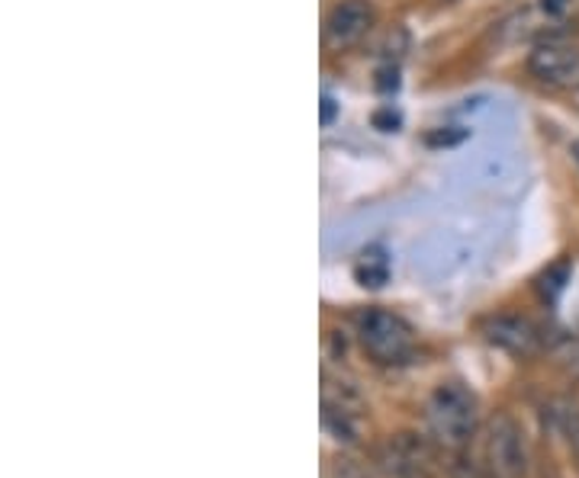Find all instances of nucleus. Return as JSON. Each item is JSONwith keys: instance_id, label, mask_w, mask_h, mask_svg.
<instances>
[{"instance_id": "1", "label": "nucleus", "mask_w": 579, "mask_h": 478, "mask_svg": "<svg viewBox=\"0 0 579 478\" xmlns=\"http://www.w3.org/2000/svg\"><path fill=\"white\" fill-rule=\"evenodd\" d=\"M425 421L431 437L444 449H463L473 441L480 421L476 395L463 382H441L425 405Z\"/></svg>"}, {"instance_id": "2", "label": "nucleus", "mask_w": 579, "mask_h": 478, "mask_svg": "<svg viewBox=\"0 0 579 478\" xmlns=\"http://www.w3.org/2000/svg\"><path fill=\"white\" fill-rule=\"evenodd\" d=\"M354 328H357V340L364 347V354L380 363V367H399L416 354V337L412 328L386 312V308H364L354 315Z\"/></svg>"}, {"instance_id": "3", "label": "nucleus", "mask_w": 579, "mask_h": 478, "mask_svg": "<svg viewBox=\"0 0 579 478\" xmlns=\"http://www.w3.org/2000/svg\"><path fill=\"white\" fill-rule=\"evenodd\" d=\"M486 469L493 478H528V446L522 427L508 417L496 414L486 427V443H483Z\"/></svg>"}, {"instance_id": "4", "label": "nucleus", "mask_w": 579, "mask_h": 478, "mask_svg": "<svg viewBox=\"0 0 579 478\" xmlns=\"http://www.w3.org/2000/svg\"><path fill=\"white\" fill-rule=\"evenodd\" d=\"M380 463L389 476L396 478H435V459L428 443L419 441L416 434H396L384 443Z\"/></svg>"}, {"instance_id": "5", "label": "nucleus", "mask_w": 579, "mask_h": 478, "mask_svg": "<svg viewBox=\"0 0 579 478\" xmlns=\"http://www.w3.org/2000/svg\"><path fill=\"white\" fill-rule=\"evenodd\" d=\"M483 334H486V340L493 347H500V350L512 354V357H535L540 350V332L528 318H518V315L490 318Z\"/></svg>"}, {"instance_id": "6", "label": "nucleus", "mask_w": 579, "mask_h": 478, "mask_svg": "<svg viewBox=\"0 0 579 478\" xmlns=\"http://www.w3.org/2000/svg\"><path fill=\"white\" fill-rule=\"evenodd\" d=\"M371 26H374V7L367 0H345L332 10L325 36H329V45L347 48L367 36Z\"/></svg>"}, {"instance_id": "7", "label": "nucleus", "mask_w": 579, "mask_h": 478, "mask_svg": "<svg viewBox=\"0 0 579 478\" xmlns=\"http://www.w3.org/2000/svg\"><path fill=\"white\" fill-rule=\"evenodd\" d=\"M532 74L550 87H577L579 84V52L564 45H540L528 58Z\"/></svg>"}, {"instance_id": "8", "label": "nucleus", "mask_w": 579, "mask_h": 478, "mask_svg": "<svg viewBox=\"0 0 579 478\" xmlns=\"http://www.w3.org/2000/svg\"><path fill=\"white\" fill-rule=\"evenodd\" d=\"M550 427L564 437L567 449L573 453V463H579V405L570 399H557L547 408Z\"/></svg>"}, {"instance_id": "9", "label": "nucleus", "mask_w": 579, "mask_h": 478, "mask_svg": "<svg viewBox=\"0 0 579 478\" xmlns=\"http://www.w3.org/2000/svg\"><path fill=\"white\" fill-rule=\"evenodd\" d=\"M354 280L367 290H380L389 280V258L384 248H367L354 263Z\"/></svg>"}, {"instance_id": "10", "label": "nucleus", "mask_w": 579, "mask_h": 478, "mask_svg": "<svg viewBox=\"0 0 579 478\" xmlns=\"http://www.w3.org/2000/svg\"><path fill=\"white\" fill-rule=\"evenodd\" d=\"M567 276H570V267L567 263H554L544 276H540V293H544V298H557V295L567 290Z\"/></svg>"}, {"instance_id": "11", "label": "nucleus", "mask_w": 579, "mask_h": 478, "mask_svg": "<svg viewBox=\"0 0 579 478\" xmlns=\"http://www.w3.org/2000/svg\"><path fill=\"white\" fill-rule=\"evenodd\" d=\"M463 139H467V132L451 126V129H438V132H428V139H425V142H428L431 148H454V145H461Z\"/></svg>"}, {"instance_id": "12", "label": "nucleus", "mask_w": 579, "mask_h": 478, "mask_svg": "<svg viewBox=\"0 0 579 478\" xmlns=\"http://www.w3.org/2000/svg\"><path fill=\"white\" fill-rule=\"evenodd\" d=\"M377 87H380L384 94L396 90V87H399V68H396V65H386V68H380V72H377Z\"/></svg>"}, {"instance_id": "13", "label": "nucleus", "mask_w": 579, "mask_h": 478, "mask_svg": "<svg viewBox=\"0 0 579 478\" xmlns=\"http://www.w3.org/2000/svg\"><path fill=\"white\" fill-rule=\"evenodd\" d=\"M374 126L384 129V132H396V129H399V116L393 110H380L374 116Z\"/></svg>"}, {"instance_id": "14", "label": "nucleus", "mask_w": 579, "mask_h": 478, "mask_svg": "<svg viewBox=\"0 0 579 478\" xmlns=\"http://www.w3.org/2000/svg\"><path fill=\"white\" fill-rule=\"evenodd\" d=\"M335 116H339V104H335V100L325 94V97H322V116H319V119H322V126H332V122H335Z\"/></svg>"}, {"instance_id": "15", "label": "nucleus", "mask_w": 579, "mask_h": 478, "mask_svg": "<svg viewBox=\"0 0 579 478\" xmlns=\"http://www.w3.org/2000/svg\"><path fill=\"white\" fill-rule=\"evenodd\" d=\"M540 7H544L547 13H554V17H557V13H564V10H567V0H540Z\"/></svg>"}, {"instance_id": "16", "label": "nucleus", "mask_w": 579, "mask_h": 478, "mask_svg": "<svg viewBox=\"0 0 579 478\" xmlns=\"http://www.w3.org/2000/svg\"><path fill=\"white\" fill-rule=\"evenodd\" d=\"M573 154H577V161H579V142H577V145H573Z\"/></svg>"}]
</instances>
